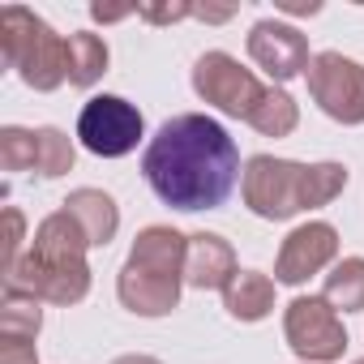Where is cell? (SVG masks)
<instances>
[{"label": "cell", "mask_w": 364, "mask_h": 364, "mask_svg": "<svg viewBox=\"0 0 364 364\" xmlns=\"http://www.w3.org/2000/svg\"><path fill=\"white\" fill-rule=\"evenodd\" d=\"M141 176L163 206L180 215H198V210H219L236 193L245 167H240V146L223 120L206 112H180L163 120L146 141Z\"/></svg>", "instance_id": "6da1fadb"}, {"label": "cell", "mask_w": 364, "mask_h": 364, "mask_svg": "<svg viewBox=\"0 0 364 364\" xmlns=\"http://www.w3.org/2000/svg\"><path fill=\"white\" fill-rule=\"evenodd\" d=\"M86 257H90V240L82 223L69 210H52L39 219L26 257L5 274V287L31 291L56 309H73L90 296V283H95V270Z\"/></svg>", "instance_id": "7a4b0ae2"}, {"label": "cell", "mask_w": 364, "mask_h": 364, "mask_svg": "<svg viewBox=\"0 0 364 364\" xmlns=\"http://www.w3.org/2000/svg\"><path fill=\"white\" fill-rule=\"evenodd\" d=\"M0 52L22 86L52 95L69 82V35L52 31L35 9L5 5L0 9Z\"/></svg>", "instance_id": "3957f363"}, {"label": "cell", "mask_w": 364, "mask_h": 364, "mask_svg": "<svg viewBox=\"0 0 364 364\" xmlns=\"http://www.w3.org/2000/svg\"><path fill=\"white\" fill-rule=\"evenodd\" d=\"M304 167L300 159H279V154H253L240 176V198L249 215L266 223H287L304 215Z\"/></svg>", "instance_id": "277c9868"}, {"label": "cell", "mask_w": 364, "mask_h": 364, "mask_svg": "<svg viewBox=\"0 0 364 364\" xmlns=\"http://www.w3.org/2000/svg\"><path fill=\"white\" fill-rule=\"evenodd\" d=\"M193 95L206 103V107H215V112H223V116H232V120H245L249 124V116H253V107L262 103V95H266V82L253 73V69H245L232 52H223V48H210V52H202L198 60H193Z\"/></svg>", "instance_id": "5b68a950"}, {"label": "cell", "mask_w": 364, "mask_h": 364, "mask_svg": "<svg viewBox=\"0 0 364 364\" xmlns=\"http://www.w3.org/2000/svg\"><path fill=\"white\" fill-rule=\"evenodd\" d=\"M283 338L300 364H338L347 355V326L326 296H291L283 309Z\"/></svg>", "instance_id": "8992f818"}, {"label": "cell", "mask_w": 364, "mask_h": 364, "mask_svg": "<svg viewBox=\"0 0 364 364\" xmlns=\"http://www.w3.org/2000/svg\"><path fill=\"white\" fill-rule=\"evenodd\" d=\"M77 141L95 159H124L146 141V116L124 95H90L77 112Z\"/></svg>", "instance_id": "52a82bcc"}, {"label": "cell", "mask_w": 364, "mask_h": 364, "mask_svg": "<svg viewBox=\"0 0 364 364\" xmlns=\"http://www.w3.org/2000/svg\"><path fill=\"white\" fill-rule=\"evenodd\" d=\"M309 99L317 103V112L343 129H360L364 124V65L343 56V52H317L309 73Z\"/></svg>", "instance_id": "ba28073f"}, {"label": "cell", "mask_w": 364, "mask_h": 364, "mask_svg": "<svg viewBox=\"0 0 364 364\" xmlns=\"http://www.w3.org/2000/svg\"><path fill=\"white\" fill-rule=\"evenodd\" d=\"M245 52L270 77V86H287L291 77H304L309 65H313V56H317V52H309V35L300 26L283 22V18L253 22V31L245 39Z\"/></svg>", "instance_id": "9c48e42d"}, {"label": "cell", "mask_w": 364, "mask_h": 364, "mask_svg": "<svg viewBox=\"0 0 364 364\" xmlns=\"http://www.w3.org/2000/svg\"><path fill=\"white\" fill-rule=\"evenodd\" d=\"M338 262V228L326 223V219H309V223H296L279 253H274V283L283 287H304L309 279L326 274L330 266Z\"/></svg>", "instance_id": "30bf717a"}, {"label": "cell", "mask_w": 364, "mask_h": 364, "mask_svg": "<svg viewBox=\"0 0 364 364\" xmlns=\"http://www.w3.org/2000/svg\"><path fill=\"white\" fill-rule=\"evenodd\" d=\"M180 296H185V279L180 274H159V270H146L133 262H124L116 274V300L133 317H146V321L167 317L180 309Z\"/></svg>", "instance_id": "8fae6325"}, {"label": "cell", "mask_w": 364, "mask_h": 364, "mask_svg": "<svg viewBox=\"0 0 364 364\" xmlns=\"http://www.w3.org/2000/svg\"><path fill=\"white\" fill-rule=\"evenodd\" d=\"M240 274L236 249L219 232H193L189 236V257H185V287L193 291H223Z\"/></svg>", "instance_id": "7c38bea8"}, {"label": "cell", "mask_w": 364, "mask_h": 364, "mask_svg": "<svg viewBox=\"0 0 364 364\" xmlns=\"http://www.w3.org/2000/svg\"><path fill=\"white\" fill-rule=\"evenodd\" d=\"M185 257H189V236L176 232L171 223H150L133 236L129 245V257L133 266H146V270H159V274H180L185 279Z\"/></svg>", "instance_id": "4fadbf2b"}, {"label": "cell", "mask_w": 364, "mask_h": 364, "mask_svg": "<svg viewBox=\"0 0 364 364\" xmlns=\"http://www.w3.org/2000/svg\"><path fill=\"white\" fill-rule=\"evenodd\" d=\"M219 296H223L228 317L240 326H257L279 309V283H274V274H262V270H240Z\"/></svg>", "instance_id": "5bb4252c"}, {"label": "cell", "mask_w": 364, "mask_h": 364, "mask_svg": "<svg viewBox=\"0 0 364 364\" xmlns=\"http://www.w3.org/2000/svg\"><path fill=\"white\" fill-rule=\"evenodd\" d=\"M60 210H69V215L82 223L90 249H107V245L116 240V232H120V206H116V198H112L107 189L82 185V189H73V193L60 202Z\"/></svg>", "instance_id": "9a60e30c"}, {"label": "cell", "mask_w": 364, "mask_h": 364, "mask_svg": "<svg viewBox=\"0 0 364 364\" xmlns=\"http://www.w3.org/2000/svg\"><path fill=\"white\" fill-rule=\"evenodd\" d=\"M107 65H112V48H107L103 35H95V31H73L69 35V86L73 90L99 86Z\"/></svg>", "instance_id": "2e32d148"}, {"label": "cell", "mask_w": 364, "mask_h": 364, "mask_svg": "<svg viewBox=\"0 0 364 364\" xmlns=\"http://www.w3.org/2000/svg\"><path fill=\"white\" fill-rule=\"evenodd\" d=\"M321 296L338 317L364 313V257H338L330 274H321Z\"/></svg>", "instance_id": "e0dca14e"}, {"label": "cell", "mask_w": 364, "mask_h": 364, "mask_svg": "<svg viewBox=\"0 0 364 364\" xmlns=\"http://www.w3.org/2000/svg\"><path fill=\"white\" fill-rule=\"evenodd\" d=\"M249 129L262 133V137H274V141L279 137H291L300 129V103L287 95V86H266L262 103L249 116Z\"/></svg>", "instance_id": "ac0fdd59"}, {"label": "cell", "mask_w": 364, "mask_h": 364, "mask_svg": "<svg viewBox=\"0 0 364 364\" xmlns=\"http://www.w3.org/2000/svg\"><path fill=\"white\" fill-rule=\"evenodd\" d=\"M347 180H351V171H347V163H338V159L309 163V167H304V215L326 210L330 202H338L343 189H347Z\"/></svg>", "instance_id": "d6986e66"}, {"label": "cell", "mask_w": 364, "mask_h": 364, "mask_svg": "<svg viewBox=\"0 0 364 364\" xmlns=\"http://www.w3.org/2000/svg\"><path fill=\"white\" fill-rule=\"evenodd\" d=\"M43 330V300L18 287H5L0 300V334L5 338H39Z\"/></svg>", "instance_id": "ffe728a7"}, {"label": "cell", "mask_w": 364, "mask_h": 364, "mask_svg": "<svg viewBox=\"0 0 364 364\" xmlns=\"http://www.w3.org/2000/svg\"><path fill=\"white\" fill-rule=\"evenodd\" d=\"M35 137H39V163H35V171H39L43 180H60V176H69L73 163H77V146H73V137H69L65 129H56V124H39Z\"/></svg>", "instance_id": "44dd1931"}, {"label": "cell", "mask_w": 364, "mask_h": 364, "mask_svg": "<svg viewBox=\"0 0 364 364\" xmlns=\"http://www.w3.org/2000/svg\"><path fill=\"white\" fill-rule=\"evenodd\" d=\"M35 163H39L35 129H22V124H5V129H0V167H5V171H35Z\"/></svg>", "instance_id": "7402d4cb"}, {"label": "cell", "mask_w": 364, "mask_h": 364, "mask_svg": "<svg viewBox=\"0 0 364 364\" xmlns=\"http://www.w3.org/2000/svg\"><path fill=\"white\" fill-rule=\"evenodd\" d=\"M26 215L18 206H5V274L26 257Z\"/></svg>", "instance_id": "603a6c76"}, {"label": "cell", "mask_w": 364, "mask_h": 364, "mask_svg": "<svg viewBox=\"0 0 364 364\" xmlns=\"http://www.w3.org/2000/svg\"><path fill=\"white\" fill-rule=\"evenodd\" d=\"M137 18L150 26H176V22L193 18V5L189 0H176V5H137Z\"/></svg>", "instance_id": "cb8c5ba5"}, {"label": "cell", "mask_w": 364, "mask_h": 364, "mask_svg": "<svg viewBox=\"0 0 364 364\" xmlns=\"http://www.w3.org/2000/svg\"><path fill=\"white\" fill-rule=\"evenodd\" d=\"M0 364H39L35 338H5L0 334Z\"/></svg>", "instance_id": "d4e9b609"}, {"label": "cell", "mask_w": 364, "mask_h": 364, "mask_svg": "<svg viewBox=\"0 0 364 364\" xmlns=\"http://www.w3.org/2000/svg\"><path fill=\"white\" fill-rule=\"evenodd\" d=\"M90 18H95L99 26H112V22L137 18V5H90Z\"/></svg>", "instance_id": "484cf974"}, {"label": "cell", "mask_w": 364, "mask_h": 364, "mask_svg": "<svg viewBox=\"0 0 364 364\" xmlns=\"http://www.w3.org/2000/svg\"><path fill=\"white\" fill-rule=\"evenodd\" d=\"M193 18L198 22H210V26H223L236 18V5H193Z\"/></svg>", "instance_id": "4316f807"}, {"label": "cell", "mask_w": 364, "mask_h": 364, "mask_svg": "<svg viewBox=\"0 0 364 364\" xmlns=\"http://www.w3.org/2000/svg\"><path fill=\"white\" fill-rule=\"evenodd\" d=\"M107 364H163L159 355H146V351H129V355H116V360H107Z\"/></svg>", "instance_id": "83f0119b"}, {"label": "cell", "mask_w": 364, "mask_h": 364, "mask_svg": "<svg viewBox=\"0 0 364 364\" xmlns=\"http://www.w3.org/2000/svg\"><path fill=\"white\" fill-rule=\"evenodd\" d=\"M347 364H364V355H360V360H347Z\"/></svg>", "instance_id": "f1b7e54d"}, {"label": "cell", "mask_w": 364, "mask_h": 364, "mask_svg": "<svg viewBox=\"0 0 364 364\" xmlns=\"http://www.w3.org/2000/svg\"><path fill=\"white\" fill-rule=\"evenodd\" d=\"M296 364H300V360H296Z\"/></svg>", "instance_id": "f546056e"}]
</instances>
